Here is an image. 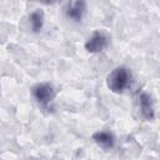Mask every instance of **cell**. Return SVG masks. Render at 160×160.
I'll return each mask as SVG.
<instances>
[{"label": "cell", "instance_id": "1", "mask_svg": "<svg viewBox=\"0 0 160 160\" xmlns=\"http://www.w3.org/2000/svg\"><path fill=\"white\" fill-rule=\"evenodd\" d=\"M106 84L111 91L124 92L131 85V72L124 66H118L108 75Z\"/></svg>", "mask_w": 160, "mask_h": 160}, {"label": "cell", "instance_id": "2", "mask_svg": "<svg viewBox=\"0 0 160 160\" xmlns=\"http://www.w3.org/2000/svg\"><path fill=\"white\" fill-rule=\"evenodd\" d=\"M31 92H32V96L35 98V100L45 108H48L55 98V90H54V86L50 82L36 84L32 88Z\"/></svg>", "mask_w": 160, "mask_h": 160}, {"label": "cell", "instance_id": "3", "mask_svg": "<svg viewBox=\"0 0 160 160\" xmlns=\"http://www.w3.org/2000/svg\"><path fill=\"white\" fill-rule=\"evenodd\" d=\"M109 45V38L104 31H95L92 35L86 40L85 48L89 52H100L105 50Z\"/></svg>", "mask_w": 160, "mask_h": 160}, {"label": "cell", "instance_id": "4", "mask_svg": "<svg viewBox=\"0 0 160 160\" xmlns=\"http://www.w3.org/2000/svg\"><path fill=\"white\" fill-rule=\"evenodd\" d=\"M136 108L140 112V116L145 120H152L154 119V105L151 96L146 92H141L136 99Z\"/></svg>", "mask_w": 160, "mask_h": 160}, {"label": "cell", "instance_id": "5", "mask_svg": "<svg viewBox=\"0 0 160 160\" xmlns=\"http://www.w3.org/2000/svg\"><path fill=\"white\" fill-rule=\"evenodd\" d=\"M85 11H86V4L84 1H72L66 8L68 18H70L75 21H80L82 19Z\"/></svg>", "mask_w": 160, "mask_h": 160}, {"label": "cell", "instance_id": "6", "mask_svg": "<svg viewBox=\"0 0 160 160\" xmlns=\"http://www.w3.org/2000/svg\"><path fill=\"white\" fill-rule=\"evenodd\" d=\"M92 139L102 149H111L114 146V142H115L112 134L109 131H98L92 135Z\"/></svg>", "mask_w": 160, "mask_h": 160}, {"label": "cell", "instance_id": "7", "mask_svg": "<svg viewBox=\"0 0 160 160\" xmlns=\"http://www.w3.org/2000/svg\"><path fill=\"white\" fill-rule=\"evenodd\" d=\"M29 20H30V26H31V29L35 32L39 31V30H41L42 24H44V14H42V11L36 10V11L31 12Z\"/></svg>", "mask_w": 160, "mask_h": 160}]
</instances>
